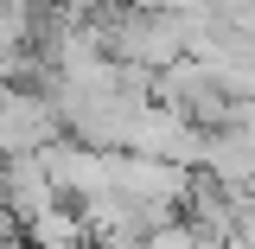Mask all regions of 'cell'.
<instances>
[{"label": "cell", "mask_w": 255, "mask_h": 249, "mask_svg": "<svg viewBox=\"0 0 255 249\" xmlns=\"http://www.w3.org/2000/svg\"><path fill=\"white\" fill-rule=\"evenodd\" d=\"M19 230H26L32 249H90V224H83V211H64V205L38 211V218L19 224Z\"/></svg>", "instance_id": "6da1fadb"}, {"label": "cell", "mask_w": 255, "mask_h": 249, "mask_svg": "<svg viewBox=\"0 0 255 249\" xmlns=\"http://www.w3.org/2000/svg\"><path fill=\"white\" fill-rule=\"evenodd\" d=\"M13 237H19V211L0 198V243H13Z\"/></svg>", "instance_id": "7a4b0ae2"}]
</instances>
